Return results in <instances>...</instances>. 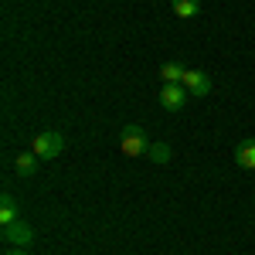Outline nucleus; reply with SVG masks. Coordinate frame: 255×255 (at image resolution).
Here are the masks:
<instances>
[{"mask_svg":"<svg viewBox=\"0 0 255 255\" xmlns=\"http://www.w3.org/2000/svg\"><path fill=\"white\" fill-rule=\"evenodd\" d=\"M31 150H34L41 160H55V157H61V150H65V139H61V133H55V129H44V133L34 136Z\"/></svg>","mask_w":255,"mask_h":255,"instance_id":"f257e3e1","label":"nucleus"},{"mask_svg":"<svg viewBox=\"0 0 255 255\" xmlns=\"http://www.w3.org/2000/svg\"><path fill=\"white\" fill-rule=\"evenodd\" d=\"M119 150H123L126 157H143V153L150 150L146 133H143L139 126H126V129H123V136H119Z\"/></svg>","mask_w":255,"mask_h":255,"instance_id":"f03ea898","label":"nucleus"},{"mask_svg":"<svg viewBox=\"0 0 255 255\" xmlns=\"http://www.w3.org/2000/svg\"><path fill=\"white\" fill-rule=\"evenodd\" d=\"M3 242H7V245H17V249H27V245L34 242V228H31L24 218H17V221H10V225H3Z\"/></svg>","mask_w":255,"mask_h":255,"instance_id":"7ed1b4c3","label":"nucleus"},{"mask_svg":"<svg viewBox=\"0 0 255 255\" xmlns=\"http://www.w3.org/2000/svg\"><path fill=\"white\" fill-rule=\"evenodd\" d=\"M187 96H191V92H187L184 85H167V82H163V89H160L157 99H160V106H163L167 113H180V109L187 106Z\"/></svg>","mask_w":255,"mask_h":255,"instance_id":"20e7f679","label":"nucleus"},{"mask_svg":"<svg viewBox=\"0 0 255 255\" xmlns=\"http://www.w3.org/2000/svg\"><path fill=\"white\" fill-rule=\"evenodd\" d=\"M184 89H187L194 99L211 96V75H204V72H197V68H187V75H184Z\"/></svg>","mask_w":255,"mask_h":255,"instance_id":"39448f33","label":"nucleus"},{"mask_svg":"<svg viewBox=\"0 0 255 255\" xmlns=\"http://www.w3.org/2000/svg\"><path fill=\"white\" fill-rule=\"evenodd\" d=\"M235 163L245 170H255V139H242L235 146Z\"/></svg>","mask_w":255,"mask_h":255,"instance_id":"423d86ee","label":"nucleus"},{"mask_svg":"<svg viewBox=\"0 0 255 255\" xmlns=\"http://www.w3.org/2000/svg\"><path fill=\"white\" fill-rule=\"evenodd\" d=\"M157 75L167 82V85H184V75H187V68H184V65H177V61H167V65H160Z\"/></svg>","mask_w":255,"mask_h":255,"instance_id":"0eeeda50","label":"nucleus"},{"mask_svg":"<svg viewBox=\"0 0 255 255\" xmlns=\"http://www.w3.org/2000/svg\"><path fill=\"white\" fill-rule=\"evenodd\" d=\"M38 153L31 150V153H17V160H14V170H17L20 177H34L38 174Z\"/></svg>","mask_w":255,"mask_h":255,"instance_id":"6e6552de","label":"nucleus"},{"mask_svg":"<svg viewBox=\"0 0 255 255\" xmlns=\"http://www.w3.org/2000/svg\"><path fill=\"white\" fill-rule=\"evenodd\" d=\"M170 7H174V14L180 20H191L201 14V0H170Z\"/></svg>","mask_w":255,"mask_h":255,"instance_id":"1a4fd4ad","label":"nucleus"},{"mask_svg":"<svg viewBox=\"0 0 255 255\" xmlns=\"http://www.w3.org/2000/svg\"><path fill=\"white\" fill-rule=\"evenodd\" d=\"M17 218H20L17 201H14L10 194H3V197H0V221H3V225H10V221H17Z\"/></svg>","mask_w":255,"mask_h":255,"instance_id":"9d476101","label":"nucleus"},{"mask_svg":"<svg viewBox=\"0 0 255 255\" xmlns=\"http://www.w3.org/2000/svg\"><path fill=\"white\" fill-rule=\"evenodd\" d=\"M146 157L153 160V163H170V157H174V153H170V146H167V143H150Z\"/></svg>","mask_w":255,"mask_h":255,"instance_id":"9b49d317","label":"nucleus"},{"mask_svg":"<svg viewBox=\"0 0 255 255\" xmlns=\"http://www.w3.org/2000/svg\"><path fill=\"white\" fill-rule=\"evenodd\" d=\"M7 255H27V252H24V249H14V252H7Z\"/></svg>","mask_w":255,"mask_h":255,"instance_id":"f8f14e48","label":"nucleus"}]
</instances>
